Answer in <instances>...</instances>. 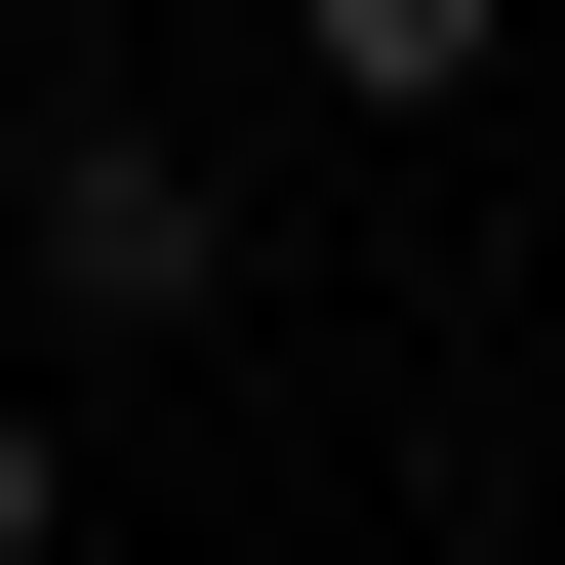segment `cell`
<instances>
[{
	"instance_id": "cell-1",
	"label": "cell",
	"mask_w": 565,
	"mask_h": 565,
	"mask_svg": "<svg viewBox=\"0 0 565 565\" xmlns=\"http://www.w3.org/2000/svg\"><path fill=\"white\" fill-rule=\"evenodd\" d=\"M0 282H41V323H243V162H202V121H41V162H0Z\"/></svg>"
},
{
	"instance_id": "cell-2",
	"label": "cell",
	"mask_w": 565,
	"mask_h": 565,
	"mask_svg": "<svg viewBox=\"0 0 565 565\" xmlns=\"http://www.w3.org/2000/svg\"><path fill=\"white\" fill-rule=\"evenodd\" d=\"M0 565H82V445H41V364H0Z\"/></svg>"
}]
</instances>
